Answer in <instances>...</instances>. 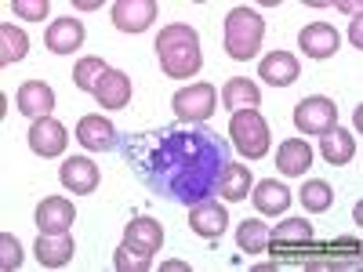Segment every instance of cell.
Listing matches in <instances>:
<instances>
[{"mask_svg": "<svg viewBox=\"0 0 363 272\" xmlns=\"http://www.w3.org/2000/svg\"><path fill=\"white\" fill-rule=\"evenodd\" d=\"M124 157L149 193L174 203H200L215 193L229 164V145L203 124H164L124 138Z\"/></svg>", "mask_w": 363, "mask_h": 272, "instance_id": "cell-1", "label": "cell"}, {"mask_svg": "<svg viewBox=\"0 0 363 272\" xmlns=\"http://www.w3.org/2000/svg\"><path fill=\"white\" fill-rule=\"evenodd\" d=\"M157 58H160V69L171 76V80H189L200 73V37L193 26H164L157 33Z\"/></svg>", "mask_w": 363, "mask_h": 272, "instance_id": "cell-2", "label": "cell"}, {"mask_svg": "<svg viewBox=\"0 0 363 272\" xmlns=\"http://www.w3.org/2000/svg\"><path fill=\"white\" fill-rule=\"evenodd\" d=\"M262 37H265V22H262L258 11L233 8L225 15V55L229 58H240V62L255 58L258 47H262Z\"/></svg>", "mask_w": 363, "mask_h": 272, "instance_id": "cell-3", "label": "cell"}, {"mask_svg": "<svg viewBox=\"0 0 363 272\" xmlns=\"http://www.w3.org/2000/svg\"><path fill=\"white\" fill-rule=\"evenodd\" d=\"M229 138L233 145L240 149V157H247V160H262L269 153V124H265V116L258 109H240L233 113L229 120Z\"/></svg>", "mask_w": 363, "mask_h": 272, "instance_id": "cell-4", "label": "cell"}, {"mask_svg": "<svg viewBox=\"0 0 363 272\" xmlns=\"http://www.w3.org/2000/svg\"><path fill=\"white\" fill-rule=\"evenodd\" d=\"M215 106H218V95L211 84H189L171 98V109L178 113L182 124H203V120L215 116Z\"/></svg>", "mask_w": 363, "mask_h": 272, "instance_id": "cell-5", "label": "cell"}, {"mask_svg": "<svg viewBox=\"0 0 363 272\" xmlns=\"http://www.w3.org/2000/svg\"><path fill=\"white\" fill-rule=\"evenodd\" d=\"M294 124L301 135H327L330 128L338 124V106L330 102L327 95H309L294 109Z\"/></svg>", "mask_w": 363, "mask_h": 272, "instance_id": "cell-6", "label": "cell"}, {"mask_svg": "<svg viewBox=\"0 0 363 272\" xmlns=\"http://www.w3.org/2000/svg\"><path fill=\"white\" fill-rule=\"evenodd\" d=\"M77 142L87 149V153H113V149H120V131L106 116H80Z\"/></svg>", "mask_w": 363, "mask_h": 272, "instance_id": "cell-7", "label": "cell"}, {"mask_svg": "<svg viewBox=\"0 0 363 272\" xmlns=\"http://www.w3.org/2000/svg\"><path fill=\"white\" fill-rule=\"evenodd\" d=\"M157 22V0H116L113 26L120 33H145Z\"/></svg>", "mask_w": 363, "mask_h": 272, "instance_id": "cell-8", "label": "cell"}, {"mask_svg": "<svg viewBox=\"0 0 363 272\" xmlns=\"http://www.w3.org/2000/svg\"><path fill=\"white\" fill-rule=\"evenodd\" d=\"M189 225H193V232L200 236V239H222V232H225V225H229V215H225V207L222 203H215V200H200V203H193L189 207Z\"/></svg>", "mask_w": 363, "mask_h": 272, "instance_id": "cell-9", "label": "cell"}, {"mask_svg": "<svg viewBox=\"0 0 363 272\" xmlns=\"http://www.w3.org/2000/svg\"><path fill=\"white\" fill-rule=\"evenodd\" d=\"M66 128L58 124V120L44 116V120H33V128H29V149H33L37 157H62L66 153Z\"/></svg>", "mask_w": 363, "mask_h": 272, "instance_id": "cell-10", "label": "cell"}, {"mask_svg": "<svg viewBox=\"0 0 363 272\" xmlns=\"http://www.w3.org/2000/svg\"><path fill=\"white\" fill-rule=\"evenodd\" d=\"M15 102H18V113H22V116L44 120V116H51V109H55V91H51V84H44V80H26V84L18 87Z\"/></svg>", "mask_w": 363, "mask_h": 272, "instance_id": "cell-11", "label": "cell"}, {"mask_svg": "<svg viewBox=\"0 0 363 272\" xmlns=\"http://www.w3.org/2000/svg\"><path fill=\"white\" fill-rule=\"evenodd\" d=\"M77 222V207L66 196H44L37 207V229L40 232H69Z\"/></svg>", "mask_w": 363, "mask_h": 272, "instance_id": "cell-12", "label": "cell"}, {"mask_svg": "<svg viewBox=\"0 0 363 272\" xmlns=\"http://www.w3.org/2000/svg\"><path fill=\"white\" fill-rule=\"evenodd\" d=\"M58 178H62V186L69 189V193H77V196H87V193H95L99 189V167L91 164L87 157H69L66 164H62V171H58Z\"/></svg>", "mask_w": 363, "mask_h": 272, "instance_id": "cell-13", "label": "cell"}, {"mask_svg": "<svg viewBox=\"0 0 363 272\" xmlns=\"http://www.w3.org/2000/svg\"><path fill=\"white\" fill-rule=\"evenodd\" d=\"M77 254V244L69 232H40L37 236V261L48 265V268H62L69 265Z\"/></svg>", "mask_w": 363, "mask_h": 272, "instance_id": "cell-14", "label": "cell"}, {"mask_svg": "<svg viewBox=\"0 0 363 272\" xmlns=\"http://www.w3.org/2000/svg\"><path fill=\"white\" fill-rule=\"evenodd\" d=\"M298 44H301V51H306L309 58H330L342 40H338V33H335L330 22H309L306 29H301Z\"/></svg>", "mask_w": 363, "mask_h": 272, "instance_id": "cell-15", "label": "cell"}, {"mask_svg": "<svg viewBox=\"0 0 363 272\" xmlns=\"http://www.w3.org/2000/svg\"><path fill=\"white\" fill-rule=\"evenodd\" d=\"M95 98L102 109H124L131 102V76L124 69H106V76L95 87Z\"/></svg>", "mask_w": 363, "mask_h": 272, "instance_id": "cell-16", "label": "cell"}, {"mask_svg": "<svg viewBox=\"0 0 363 272\" xmlns=\"http://www.w3.org/2000/svg\"><path fill=\"white\" fill-rule=\"evenodd\" d=\"M124 244H131V247H138V251H145V254H157V251L164 247V225H160L157 218L138 215V218H131L128 229H124Z\"/></svg>", "mask_w": 363, "mask_h": 272, "instance_id": "cell-17", "label": "cell"}, {"mask_svg": "<svg viewBox=\"0 0 363 272\" xmlns=\"http://www.w3.org/2000/svg\"><path fill=\"white\" fill-rule=\"evenodd\" d=\"M44 44H48V51H55V55H73V51H80V44H84V22H77V18H58V22H51L48 33H44Z\"/></svg>", "mask_w": 363, "mask_h": 272, "instance_id": "cell-18", "label": "cell"}, {"mask_svg": "<svg viewBox=\"0 0 363 272\" xmlns=\"http://www.w3.org/2000/svg\"><path fill=\"white\" fill-rule=\"evenodd\" d=\"M258 73H262V80H269L272 87H287V84L298 80L301 69H298V58H294L291 51H269V55L262 58Z\"/></svg>", "mask_w": 363, "mask_h": 272, "instance_id": "cell-19", "label": "cell"}, {"mask_svg": "<svg viewBox=\"0 0 363 272\" xmlns=\"http://www.w3.org/2000/svg\"><path fill=\"white\" fill-rule=\"evenodd\" d=\"M277 167L280 174L287 178H298V174H306L313 167V149L306 138H287L280 149H277Z\"/></svg>", "mask_w": 363, "mask_h": 272, "instance_id": "cell-20", "label": "cell"}, {"mask_svg": "<svg viewBox=\"0 0 363 272\" xmlns=\"http://www.w3.org/2000/svg\"><path fill=\"white\" fill-rule=\"evenodd\" d=\"M251 186H255L251 167H240V164L229 160L225 171H222V178H218V186H215V193H218L222 200H229V203H240V200L251 196Z\"/></svg>", "mask_w": 363, "mask_h": 272, "instance_id": "cell-21", "label": "cell"}, {"mask_svg": "<svg viewBox=\"0 0 363 272\" xmlns=\"http://www.w3.org/2000/svg\"><path fill=\"white\" fill-rule=\"evenodd\" d=\"M251 203H255L258 215H284V210L291 207V193H287L284 181H269L265 178V181H258V186H255Z\"/></svg>", "mask_w": 363, "mask_h": 272, "instance_id": "cell-22", "label": "cell"}, {"mask_svg": "<svg viewBox=\"0 0 363 272\" xmlns=\"http://www.w3.org/2000/svg\"><path fill=\"white\" fill-rule=\"evenodd\" d=\"M320 153H323L327 164L342 167V164H349L356 157V138L349 131H342V128H330L327 135H320Z\"/></svg>", "mask_w": 363, "mask_h": 272, "instance_id": "cell-23", "label": "cell"}, {"mask_svg": "<svg viewBox=\"0 0 363 272\" xmlns=\"http://www.w3.org/2000/svg\"><path fill=\"white\" fill-rule=\"evenodd\" d=\"M222 102H225V109H233V113H240V109H258L262 91H258V84H255V80L236 76V80H229V84H225Z\"/></svg>", "mask_w": 363, "mask_h": 272, "instance_id": "cell-24", "label": "cell"}, {"mask_svg": "<svg viewBox=\"0 0 363 272\" xmlns=\"http://www.w3.org/2000/svg\"><path fill=\"white\" fill-rule=\"evenodd\" d=\"M29 51V37L22 33L18 26H0V66H11V62H22Z\"/></svg>", "mask_w": 363, "mask_h": 272, "instance_id": "cell-25", "label": "cell"}, {"mask_svg": "<svg viewBox=\"0 0 363 272\" xmlns=\"http://www.w3.org/2000/svg\"><path fill=\"white\" fill-rule=\"evenodd\" d=\"M236 247L244 251V254H262V251L269 247V225L258 222V218L240 222V229H236Z\"/></svg>", "mask_w": 363, "mask_h": 272, "instance_id": "cell-26", "label": "cell"}, {"mask_svg": "<svg viewBox=\"0 0 363 272\" xmlns=\"http://www.w3.org/2000/svg\"><path fill=\"white\" fill-rule=\"evenodd\" d=\"M106 58H99V55H87V58H80L77 62V69H73V80H77V87L80 91H91L95 95V87H99V80L106 76Z\"/></svg>", "mask_w": 363, "mask_h": 272, "instance_id": "cell-27", "label": "cell"}, {"mask_svg": "<svg viewBox=\"0 0 363 272\" xmlns=\"http://www.w3.org/2000/svg\"><path fill=\"white\" fill-rule=\"evenodd\" d=\"M306 244V239H313V229H309V222H301V218H291V222H284V225H277V229H269V247H284V244Z\"/></svg>", "mask_w": 363, "mask_h": 272, "instance_id": "cell-28", "label": "cell"}, {"mask_svg": "<svg viewBox=\"0 0 363 272\" xmlns=\"http://www.w3.org/2000/svg\"><path fill=\"white\" fill-rule=\"evenodd\" d=\"M330 203H335V189L327 186V181H320V178H313V181H306V186H301V207L306 210H327Z\"/></svg>", "mask_w": 363, "mask_h": 272, "instance_id": "cell-29", "label": "cell"}, {"mask_svg": "<svg viewBox=\"0 0 363 272\" xmlns=\"http://www.w3.org/2000/svg\"><path fill=\"white\" fill-rule=\"evenodd\" d=\"M113 265H116L120 272H149V265H153V254H145V251H138V247H131V244H120L116 254H113Z\"/></svg>", "mask_w": 363, "mask_h": 272, "instance_id": "cell-30", "label": "cell"}, {"mask_svg": "<svg viewBox=\"0 0 363 272\" xmlns=\"http://www.w3.org/2000/svg\"><path fill=\"white\" fill-rule=\"evenodd\" d=\"M0 265H4V272L22 265V244H18L15 236H8V232L0 236Z\"/></svg>", "mask_w": 363, "mask_h": 272, "instance_id": "cell-31", "label": "cell"}, {"mask_svg": "<svg viewBox=\"0 0 363 272\" xmlns=\"http://www.w3.org/2000/svg\"><path fill=\"white\" fill-rule=\"evenodd\" d=\"M11 11H15L18 18L37 22V18H44V15H48V0H15Z\"/></svg>", "mask_w": 363, "mask_h": 272, "instance_id": "cell-32", "label": "cell"}, {"mask_svg": "<svg viewBox=\"0 0 363 272\" xmlns=\"http://www.w3.org/2000/svg\"><path fill=\"white\" fill-rule=\"evenodd\" d=\"M349 37H352V44H356V51H359V47H363V37H359V15H356V18L349 22Z\"/></svg>", "mask_w": 363, "mask_h": 272, "instance_id": "cell-33", "label": "cell"}, {"mask_svg": "<svg viewBox=\"0 0 363 272\" xmlns=\"http://www.w3.org/2000/svg\"><path fill=\"white\" fill-rule=\"evenodd\" d=\"M80 11H99V0H77Z\"/></svg>", "mask_w": 363, "mask_h": 272, "instance_id": "cell-34", "label": "cell"}, {"mask_svg": "<svg viewBox=\"0 0 363 272\" xmlns=\"http://www.w3.org/2000/svg\"><path fill=\"white\" fill-rule=\"evenodd\" d=\"M164 268H167V272H174V268H182V272H186L189 265H186V261H164Z\"/></svg>", "mask_w": 363, "mask_h": 272, "instance_id": "cell-35", "label": "cell"}]
</instances>
